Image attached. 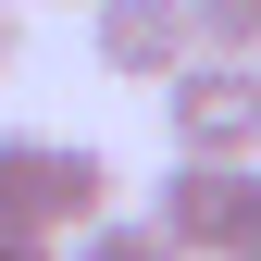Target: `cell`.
I'll use <instances>...</instances> for the list:
<instances>
[{
  "label": "cell",
  "mask_w": 261,
  "mask_h": 261,
  "mask_svg": "<svg viewBox=\"0 0 261 261\" xmlns=\"http://www.w3.org/2000/svg\"><path fill=\"white\" fill-rule=\"evenodd\" d=\"M112 212V162L87 137H25V124H0V224H38V237H87V224Z\"/></svg>",
  "instance_id": "6da1fadb"
},
{
  "label": "cell",
  "mask_w": 261,
  "mask_h": 261,
  "mask_svg": "<svg viewBox=\"0 0 261 261\" xmlns=\"http://www.w3.org/2000/svg\"><path fill=\"white\" fill-rule=\"evenodd\" d=\"M249 261H261V249H249Z\"/></svg>",
  "instance_id": "8fae6325"
},
{
  "label": "cell",
  "mask_w": 261,
  "mask_h": 261,
  "mask_svg": "<svg viewBox=\"0 0 261 261\" xmlns=\"http://www.w3.org/2000/svg\"><path fill=\"white\" fill-rule=\"evenodd\" d=\"M62 261H174V249H162L149 212H100L87 237H62Z\"/></svg>",
  "instance_id": "8992f818"
},
{
  "label": "cell",
  "mask_w": 261,
  "mask_h": 261,
  "mask_svg": "<svg viewBox=\"0 0 261 261\" xmlns=\"http://www.w3.org/2000/svg\"><path fill=\"white\" fill-rule=\"evenodd\" d=\"M162 137H174V162H261V75L249 62H174Z\"/></svg>",
  "instance_id": "3957f363"
},
{
  "label": "cell",
  "mask_w": 261,
  "mask_h": 261,
  "mask_svg": "<svg viewBox=\"0 0 261 261\" xmlns=\"http://www.w3.org/2000/svg\"><path fill=\"white\" fill-rule=\"evenodd\" d=\"M249 75H261V62H249Z\"/></svg>",
  "instance_id": "30bf717a"
},
{
  "label": "cell",
  "mask_w": 261,
  "mask_h": 261,
  "mask_svg": "<svg viewBox=\"0 0 261 261\" xmlns=\"http://www.w3.org/2000/svg\"><path fill=\"white\" fill-rule=\"evenodd\" d=\"M87 50H100V75L162 87L187 62V0H100V13H87Z\"/></svg>",
  "instance_id": "277c9868"
},
{
  "label": "cell",
  "mask_w": 261,
  "mask_h": 261,
  "mask_svg": "<svg viewBox=\"0 0 261 261\" xmlns=\"http://www.w3.org/2000/svg\"><path fill=\"white\" fill-rule=\"evenodd\" d=\"M149 224L174 261H249L261 249V162H162Z\"/></svg>",
  "instance_id": "7a4b0ae2"
},
{
  "label": "cell",
  "mask_w": 261,
  "mask_h": 261,
  "mask_svg": "<svg viewBox=\"0 0 261 261\" xmlns=\"http://www.w3.org/2000/svg\"><path fill=\"white\" fill-rule=\"evenodd\" d=\"M75 13H100V0H75Z\"/></svg>",
  "instance_id": "9c48e42d"
},
{
  "label": "cell",
  "mask_w": 261,
  "mask_h": 261,
  "mask_svg": "<svg viewBox=\"0 0 261 261\" xmlns=\"http://www.w3.org/2000/svg\"><path fill=\"white\" fill-rule=\"evenodd\" d=\"M25 62V0H0V75Z\"/></svg>",
  "instance_id": "ba28073f"
},
{
  "label": "cell",
  "mask_w": 261,
  "mask_h": 261,
  "mask_svg": "<svg viewBox=\"0 0 261 261\" xmlns=\"http://www.w3.org/2000/svg\"><path fill=\"white\" fill-rule=\"evenodd\" d=\"M187 62H261V0H187Z\"/></svg>",
  "instance_id": "5b68a950"
},
{
  "label": "cell",
  "mask_w": 261,
  "mask_h": 261,
  "mask_svg": "<svg viewBox=\"0 0 261 261\" xmlns=\"http://www.w3.org/2000/svg\"><path fill=\"white\" fill-rule=\"evenodd\" d=\"M0 261H62V249L38 237V224H0Z\"/></svg>",
  "instance_id": "52a82bcc"
}]
</instances>
